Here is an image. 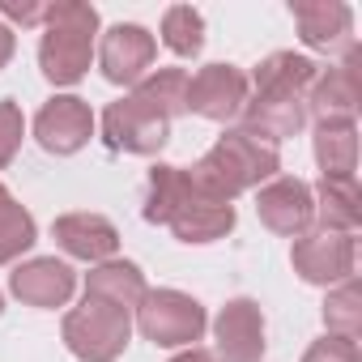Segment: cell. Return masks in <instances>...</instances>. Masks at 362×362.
Wrapping results in <instances>:
<instances>
[{"mask_svg": "<svg viewBox=\"0 0 362 362\" xmlns=\"http://www.w3.org/2000/svg\"><path fill=\"white\" fill-rule=\"evenodd\" d=\"M145 218L170 226L175 239H184V243H214L235 226V209L201 192L192 170H179V166H153Z\"/></svg>", "mask_w": 362, "mask_h": 362, "instance_id": "1", "label": "cell"}, {"mask_svg": "<svg viewBox=\"0 0 362 362\" xmlns=\"http://www.w3.org/2000/svg\"><path fill=\"white\" fill-rule=\"evenodd\" d=\"M269 175H277V145L252 136L247 128L226 132V136L197 162V170H192L197 188L209 192L214 201H226V205H230L239 192L256 188L260 179H269Z\"/></svg>", "mask_w": 362, "mask_h": 362, "instance_id": "2", "label": "cell"}, {"mask_svg": "<svg viewBox=\"0 0 362 362\" xmlns=\"http://www.w3.org/2000/svg\"><path fill=\"white\" fill-rule=\"evenodd\" d=\"M47 35L39 43V64L43 77L56 86H73L86 77L90 56H94V35H98V9L81 0H60L43 9Z\"/></svg>", "mask_w": 362, "mask_h": 362, "instance_id": "3", "label": "cell"}, {"mask_svg": "<svg viewBox=\"0 0 362 362\" xmlns=\"http://www.w3.org/2000/svg\"><path fill=\"white\" fill-rule=\"evenodd\" d=\"M128 337H132L128 311H119V307H111L103 298L86 294V303L64 315V341H69V349L81 362H111V358H119Z\"/></svg>", "mask_w": 362, "mask_h": 362, "instance_id": "4", "label": "cell"}, {"mask_svg": "<svg viewBox=\"0 0 362 362\" xmlns=\"http://www.w3.org/2000/svg\"><path fill=\"white\" fill-rule=\"evenodd\" d=\"M103 132L115 149H128V153H158L166 145V132H170V115L149 103L141 90H132L128 98L111 103L107 115H103Z\"/></svg>", "mask_w": 362, "mask_h": 362, "instance_id": "5", "label": "cell"}, {"mask_svg": "<svg viewBox=\"0 0 362 362\" xmlns=\"http://www.w3.org/2000/svg\"><path fill=\"white\" fill-rule=\"evenodd\" d=\"M136 324L153 345H192L205 332V307L179 290H158L145 294L136 307Z\"/></svg>", "mask_w": 362, "mask_h": 362, "instance_id": "6", "label": "cell"}, {"mask_svg": "<svg viewBox=\"0 0 362 362\" xmlns=\"http://www.w3.org/2000/svg\"><path fill=\"white\" fill-rule=\"evenodd\" d=\"M184 107L205 119H235L247 107V77L235 64H205L197 77H188Z\"/></svg>", "mask_w": 362, "mask_h": 362, "instance_id": "7", "label": "cell"}, {"mask_svg": "<svg viewBox=\"0 0 362 362\" xmlns=\"http://www.w3.org/2000/svg\"><path fill=\"white\" fill-rule=\"evenodd\" d=\"M294 273L303 281L328 286V281H349L354 277V239L341 230H320V235H298L294 252Z\"/></svg>", "mask_w": 362, "mask_h": 362, "instance_id": "8", "label": "cell"}, {"mask_svg": "<svg viewBox=\"0 0 362 362\" xmlns=\"http://www.w3.org/2000/svg\"><path fill=\"white\" fill-rule=\"evenodd\" d=\"M256 214L273 235L298 239L315 218V201H311V188L303 179H273V184L256 197Z\"/></svg>", "mask_w": 362, "mask_h": 362, "instance_id": "9", "label": "cell"}, {"mask_svg": "<svg viewBox=\"0 0 362 362\" xmlns=\"http://www.w3.org/2000/svg\"><path fill=\"white\" fill-rule=\"evenodd\" d=\"M315 64L307 56H294V52H273L260 69H256V98L260 107H286V103H307L303 94L311 90L315 81Z\"/></svg>", "mask_w": 362, "mask_h": 362, "instance_id": "10", "label": "cell"}, {"mask_svg": "<svg viewBox=\"0 0 362 362\" xmlns=\"http://www.w3.org/2000/svg\"><path fill=\"white\" fill-rule=\"evenodd\" d=\"M90 132H94V115H90V107H86L81 98H73V94L52 98V103L39 111V119H35V136H39V145H43L47 153H77V149L90 141Z\"/></svg>", "mask_w": 362, "mask_h": 362, "instance_id": "11", "label": "cell"}, {"mask_svg": "<svg viewBox=\"0 0 362 362\" xmlns=\"http://www.w3.org/2000/svg\"><path fill=\"white\" fill-rule=\"evenodd\" d=\"M214 332H218V358L222 362H260V354H264V315L252 298L226 303Z\"/></svg>", "mask_w": 362, "mask_h": 362, "instance_id": "12", "label": "cell"}, {"mask_svg": "<svg viewBox=\"0 0 362 362\" xmlns=\"http://www.w3.org/2000/svg\"><path fill=\"white\" fill-rule=\"evenodd\" d=\"M103 77L115 86H136L153 64V35L145 26H111L103 35Z\"/></svg>", "mask_w": 362, "mask_h": 362, "instance_id": "13", "label": "cell"}, {"mask_svg": "<svg viewBox=\"0 0 362 362\" xmlns=\"http://www.w3.org/2000/svg\"><path fill=\"white\" fill-rule=\"evenodd\" d=\"M13 294L30 307H64L77 290V277L64 260L56 256H43V260H30V264H18L13 277H9Z\"/></svg>", "mask_w": 362, "mask_h": 362, "instance_id": "14", "label": "cell"}, {"mask_svg": "<svg viewBox=\"0 0 362 362\" xmlns=\"http://www.w3.org/2000/svg\"><path fill=\"white\" fill-rule=\"evenodd\" d=\"M358 94H362V56L354 47L345 56V64H337L328 73H315V81H311V111L320 119H349L354 107H358Z\"/></svg>", "mask_w": 362, "mask_h": 362, "instance_id": "15", "label": "cell"}, {"mask_svg": "<svg viewBox=\"0 0 362 362\" xmlns=\"http://www.w3.org/2000/svg\"><path fill=\"white\" fill-rule=\"evenodd\" d=\"M290 13H294V26H298L307 47L337 52V47L349 43L354 13H349V5H341V0H298V5H290Z\"/></svg>", "mask_w": 362, "mask_h": 362, "instance_id": "16", "label": "cell"}, {"mask_svg": "<svg viewBox=\"0 0 362 362\" xmlns=\"http://www.w3.org/2000/svg\"><path fill=\"white\" fill-rule=\"evenodd\" d=\"M52 235H56V243H60L69 256L94 260V264L111 260L115 247H119V230H115L107 218H98V214H69V218H60V222L52 226Z\"/></svg>", "mask_w": 362, "mask_h": 362, "instance_id": "17", "label": "cell"}, {"mask_svg": "<svg viewBox=\"0 0 362 362\" xmlns=\"http://www.w3.org/2000/svg\"><path fill=\"white\" fill-rule=\"evenodd\" d=\"M86 294H90V298H103V303H111V307H119V311H132V307H141V298H145L149 290H145V277H141L136 264H128V260H103V264L90 273Z\"/></svg>", "mask_w": 362, "mask_h": 362, "instance_id": "18", "label": "cell"}, {"mask_svg": "<svg viewBox=\"0 0 362 362\" xmlns=\"http://www.w3.org/2000/svg\"><path fill=\"white\" fill-rule=\"evenodd\" d=\"M315 162H320L324 179H354V166H358L354 119H320V128H315Z\"/></svg>", "mask_w": 362, "mask_h": 362, "instance_id": "19", "label": "cell"}, {"mask_svg": "<svg viewBox=\"0 0 362 362\" xmlns=\"http://www.w3.org/2000/svg\"><path fill=\"white\" fill-rule=\"evenodd\" d=\"M324 230H341L349 235L362 218L358 209V188H354V179H320V205H315Z\"/></svg>", "mask_w": 362, "mask_h": 362, "instance_id": "20", "label": "cell"}, {"mask_svg": "<svg viewBox=\"0 0 362 362\" xmlns=\"http://www.w3.org/2000/svg\"><path fill=\"white\" fill-rule=\"evenodd\" d=\"M35 243V218L9 197V188L0 184V264L18 260Z\"/></svg>", "mask_w": 362, "mask_h": 362, "instance_id": "21", "label": "cell"}, {"mask_svg": "<svg viewBox=\"0 0 362 362\" xmlns=\"http://www.w3.org/2000/svg\"><path fill=\"white\" fill-rule=\"evenodd\" d=\"M162 43H166L175 56H197V52L205 47V18H201L192 5L166 9V18H162Z\"/></svg>", "mask_w": 362, "mask_h": 362, "instance_id": "22", "label": "cell"}, {"mask_svg": "<svg viewBox=\"0 0 362 362\" xmlns=\"http://www.w3.org/2000/svg\"><path fill=\"white\" fill-rule=\"evenodd\" d=\"M324 324H328V337H345L354 341L358 328H362V307H358V281H341L337 294H328L324 303Z\"/></svg>", "mask_w": 362, "mask_h": 362, "instance_id": "23", "label": "cell"}, {"mask_svg": "<svg viewBox=\"0 0 362 362\" xmlns=\"http://www.w3.org/2000/svg\"><path fill=\"white\" fill-rule=\"evenodd\" d=\"M22 132H26V119H22V107L18 103H0V166H9L18 145H22Z\"/></svg>", "mask_w": 362, "mask_h": 362, "instance_id": "24", "label": "cell"}, {"mask_svg": "<svg viewBox=\"0 0 362 362\" xmlns=\"http://www.w3.org/2000/svg\"><path fill=\"white\" fill-rule=\"evenodd\" d=\"M303 362H358V345L345 341V337H324L307 349Z\"/></svg>", "mask_w": 362, "mask_h": 362, "instance_id": "25", "label": "cell"}, {"mask_svg": "<svg viewBox=\"0 0 362 362\" xmlns=\"http://www.w3.org/2000/svg\"><path fill=\"white\" fill-rule=\"evenodd\" d=\"M0 13L13 18V22H22V26L43 22V9H39V5H18V0H5V5H0Z\"/></svg>", "mask_w": 362, "mask_h": 362, "instance_id": "26", "label": "cell"}, {"mask_svg": "<svg viewBox=\"0 0 362 362\" xmlns=\"http://www.w3.org/2000/svg\"><path fill=\"white\" fill-rule=\"evenodd\" d=\"M9 56H13V30H9L5 22H0V69L9 64Z\"/></svg>", "mask_w": 362, "mask_h": 362, "instance_id": "27", "label": "cell"}, {"mask_svg": "<svg viewBox=\"0 0 362 362\" xmlns=\"http://www.w3.org/2000/svg\"><path fill=\"white\" fill-rule=\"evenodd\" d=\"M170 362H218V358H214V354H205V349H197V345H192V349H184V354H179V358H170Z\"/></svg>", "mask_w": 362, "mask_h": 362, "instance_id": "28", "label": "cell"}, {"mask_svg": "<svg viewBox=\"0 0 362 362\" xmlns=\"http://www.w3.org/2000/svg\"><path fill=\"white\" fill-rule=\"evenodd\" d=\"M0 307H5V298H0Z\"/></svg>", "mask_w": 362, "mask_h": 362, "instance_id": "29", "label": "cell"}]
</instances>
